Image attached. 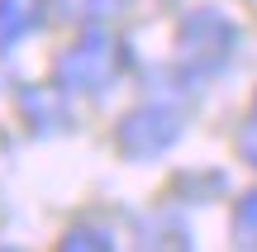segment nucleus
Returning a JSON list of instances; mask_svg holds the SVG:
<instances>
[{
  "label": "nucleus",
  "mask_w": 257,
  "mask_h": 252,
  "mask_svg": "<svg viewBox=\"0 0 257 252\" xmlns=\"http://www.w3.org/2000/svg\"><path fill=\"white\" fill-rule=\"evenodd\" d=\"M19 110L29 114V124H34V129H53V124H62V100H57L53 91H24V100H19Z\"/></svg>",
  "instance_id": "39448f33"
},
{
  "label": "nucleus",
  "mask_w": 257,
  "mask_h": 252,
  "mask_svg": "<svg viewBox=\"0 0 257 252\" xmlns=\"http://www.w3.org/2000/svg\"><path fill=\"white\" fill-rule=\"evenodd\" d=\"M181 124H186V114L176 110V105L148 100V105H138V110H128L119 119L114 143H119L124 157H157V152H167L181 138Z\"/></svg>",
  "instance_id": "7ed1b4c3"
},
{
  "label": "nucleus",
  "mask_w": 257,
  "mask_h": 252,
  "mask_svg": "<svg viewBox=\"0 0 257 252\" xmlns=\"http://www.w3.org/2000/svg\"><path fill=\"white\" fill-rule=\"evenodd\" d=\"M233 238H238V247H257V190L233 205Z\"/></svg>",
  "instance_id": "423d86ee"
},
{
  "label": "nucleus",
  "mask_w": 257,
  "mask_h": 252,
  "mask_svg": "<svg viewBox=\"0 0 257 252\" xmlns=\"http://www.w3.org/2000/svg\"><path fill=\"white\" fill-rule=\"evenodd\" d=\"M62 247H114V238L105 228H72Z\"/></svg>",
  "instance_id": "6e6552de"
},
{
  "label": "nucleus",
  "mask_w": 257,
  "mask_h": 252,
  "mask_svg": "<svg viewBox=\"0 0 257 252\" xmlns=\"http://www.w3.org/2000/svg\"><path fill=\"white\" fill-rule=\"evenodd\" d=\"M57 5H62L72 19H100V15H110L119 0H57Z\"/></svg>",
  "instance_id": "0eeeda50"
},
{
  "label": "nucleus",
  "mask_w": 257,
  "mask_h": 252,
  "mask_svg": "<svg viewBox=\"0 0 257 252\" xmlns=\"http://www.w3.org/2000/svg\"><path fill=\"white\" fill-rule=\"evenodd\" d=\"M252 114H257V105H252Z\"/></svg>",
  "instance_id": "9d476101"
},
{
  "label": "nucleus",
  "mask_w": 257,
  "mask_h": 252,
  "mask_svg": "<svg viewBox=\"0 0 257 252\" xmlns=\"http://www.w3.org/2000/svg\"><path fill=\"white\" fill-rule=\"evenodd\" d=\"M233 43H238V29L219 15V10H200L191 15L181 29H176V53L191 72H219L224 62L233 57Z\"/></svg>",
  "instance_id": "f03ea898"
},
{
  "label": "nucleus",
  "mask_w": 257,
  "mask_h": 252,
  "mask_svg": "<svg viewBox=\"0 0 257 252\" xmlns=\"http://www.w3.org/2000/svg\"><path fill=\"white\" fill-rule=\"evenodd\" d=\"M43 24V5L38 0H0V48H15Z\"/></svg>",
  "instance_id": "20e7f679"
},
{
  "label": "nucleus",
  "mask_w": 257,
  "mask_h": 252,
  "mask_svg": "<svg viewBox=\"0 0 257 252\" xmlns=\"http://www.w3.org/2000/svg\"><path fill=\"white\" fill-rule=\"evenodd\" d=\"M124 57L105 29H86L62 57H57V91H105V86L119 76Z\"/></svg>",
  "instance_id": "f257e3e1"
},
{
  "label": "nucleus",
  "mask_w": 257,
  "mask_h": 252,
  "mask_svg": "<svg viewBox=\"0 0 257 252\" xmlns=\"http://www.w3.org/2000/svg\"><path fill=\"white\" fill-rule=\"evenodd\" d=\"M243 157H248L252 167H257V124H252L248 133H243Z\"/></svg>",
  "instance_id": "1a4fd4ad"
}]
</instances>
